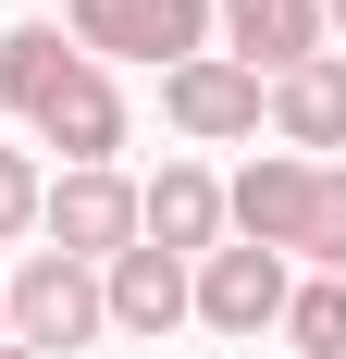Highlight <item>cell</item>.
<instances>
[{
  "mask_svg": "<svg viewBox=\"0 0 346 359\" xmlns=\"http://www.w3.org/2000/svg\"><path fill=\"white\" fill-rule=\"evenodd\" d=\"M0 297H13V347H37V359H74L87 334L111 323V310H99V273H87V260H62V248H37Z\"/></svg>",
  "mask_w": 346,
  "mask_h": 359,
  "instance_id": "1",
  "label": "cell"
},
{
  "mask_svg": "<svg viewBox=\"0 0 346 359\" xmlns=\"http://www.w3.org/2000/svg\"><path fill=\"white\" fill-rule=\"evenodd\" d=\"M310 211H321V161H297V149H272V161H247L223 186V223H235L247 248H272V260L310 248Z\"/></svg>",
  "mask_w": 346,
  "mask_h": 359,
  "instance_id": "2",
  "label": "cell"
},
{
  "mask_svg": "<svg viewBox=\"0 0 346 359\" xmlns=\"http://www.w3.org/2000/svg\"><path fill=\"white\" fill-rule=\"evenodd\" d=\"M186 310H198L210 334H272L284 323V260L272 248H210L198 273H186Z\"/></svg>",
  "mask_w": 346,
  "mask_h": 359,
  "instance_id": "3",
  "label": "cell"
},
{
  "mask_svg": "<svg viewBox=\"0 0 346 359\" xmlns=\"http://www.w3.org/2000/svg\"><path fill=\"white\" fill-rule=\"evenodd\" d=\"M161 111H173V137H260V74L223 62V50H198V62H173L161 74Z\"/></svg>",
  "mask_w": 346,
  "mask_h": 359,
  "instance_id": "4",
  "label": "cell"
},
{
  "mask_svg": "<svg viewBox=\"0 0 346 359\" xmlns=\"http://www.w3.org/2000/svg\"><path fill=\"white\" fill-rule=\"evenodd\" d=\"M37 223H50L62 260H124L137 248V186L124 174H62L50 198H37Z\"/></svg>",
  "mask_w": 346,
  "mask_h": 359,
  "instance_id": "5",
  "label": "cell"
},
{
  "mask_svg": "<svg viewBox=\"0 0 346 359\" xmlns=\"http://www.w3.org/2000/svg\"><path fill=\"white\" fill-rule=\"evenodd\" d=\"M137 248H161V260H210L223 248V186H210L198 161H161V174L137 186Z\"/></svg>",
  "mask_w": 346,
  "mask_h": 359,
  "instance_id": "6",
  "label": "cell"
},
{
  "mask_svg": "<svg viewBox=\"0 0 346 359\" xmlns=\"http://www.w3.org/2000/svg\"><path fill=\"white\" fill-rule=\"evenodd\" d=\"M210 25L235 37L223 62H247L260 87H272V74H297V62L321 50V0H210Z\"/></svg>",
  "mask_w": 346,
  "mask_h": 359,
  "instance_id": "7",
  "label": "cell"
},
{
  "mask_svg": "<svg viewBox=\"0 0 346 359\" xmlns=\"http://www.w3.org/2000/svg\"><path fill=\"white\" fill-rule=\"evenodd\" d=\"M37 137L62 149V174H111V149H124V100H111V74L74 62V87L37 111Z\"/></svg>",
  "mask_w": 346,
  "mask_h": 359,
  "instance_id": "8",
  "label": "cell"
},
{
  "mask_svg": "<svg viewBox=\"0 0 346 359\" xmlns=\"http://www.w3.org/2000/svg\"><path fill=\"white\" fill-rule=\"evenodd\" d=\"M260 111H272L284 149H346V62H334V50H310L297 74L260 87Z\"/></svg>",
  "mask_w": 346,
  "mask_h": 359,
  "instance_id": "9",
  "label": "cell"
},
{
  "mask_svg": "<svg viewBox=\"0 0 346 359\" xmlns=\"http://www.w3.org/2000/svg\"><path fill=\"white\" fill-rule=\"evenodd\" d=\"M99 310H111L124 334H173V323H186V260H161V248L99 260Z\"/></svg>",
  "mask_w": 346,
  "mask_h": 359,
  "instance_id": "10",
  "label": "cell"
},
{
  "mask_svg": "<svg viewBox=\"0 0 346 359\" xmlns=\"http://www.w3.org/2000/svg\"><path fill=\"white\" fill-rule=\"evenodd\" d=\"M74 62H87V50H62V25H13V37H0V100L37 124V111L74 87Z\"/></svg>",
  "mask_w": 346,
  "mask_h": 359,
  "instance_id": "11",
  "label": "cell"
},
{
  "mask_svg": "<svg viewBox=\"0 0 346 359\" xmlns=\"http://www.w3.org/2000/svg\"><path fill=\"white\" fill-rule=\"evenodd\" d=\"M284 347H297V359H346V285H334V273H321V285H284Z\"/></svg>",
  "mask_w": 346,
  "mask_h": 359,
  "instance_id": "12",
  "label": "cell"
},
{
  "mask_svg": "<svg viewBox=\"0 0 346 359\" xmlns=\"http://www.w3.org/2000/svg\"><path fill=\"white\" fill-rule=\"evenodd\" d=\"M297 260H321V273L346 285V174H334V161H321V211H310V248H297Z\"/></svg>",
  "mask_w": 346,
  "mask_h": 359,
  "instance_id": "13",
  "label": "cell"
},
{
  "mask_svg": "<svg viewBox=\"0 0 346 359\" xmlns=\"http://www.w3.org/2000/svg\"><path fill=\"white\" fill-rule=\"evenodd\" d=\"M37 198H50V174H37L25 149H0V248H13V236L37 223Z\"/></svg>",
  "mask_w": 346,
  "mask_h": 359,
  "instance_id": "14",
  "label": "cell"
},
{
  "mask_svg": "<svg viewBox=\"0 0 346 359\" xmlns=\"http://www.w3.org/2000/svg\"><path fill=\"white\" fill-rule=\"evenodd\" d=\"M0 347H13V297H0Z\"/></svg>",
  "mask_w": 346,
  "mask_h": 359,
  "instance_id": "15",
  "label": "cell"
},
{
  "mask_svg": "<svg viewBox=\"0 0 346 359\" xmlns=\"http://www.w3.org/2000/svg\"><path fill=\"white\" fill-rule=\"evenodd\" d=\"M321 13H334V25H346V0H321Z\"/></svg>",
  "mask_w": 346,
  "mask_h": 359,
  "instance_id": "16",
  "label": "cell"
},
{
  "mask_svg": "<svg viewBox=\"0 0 346 359\" xmlns=\"http://www.w3.org/2000/svg\"><path fill=\"white\" fill-rule=\"evenodd\" d=\"M0 359H37V347H0Z\"/></svg>",
  "mask_w": 346,
  "mask_h": 359,
  "instance_id": "17",
  "label": "cell"
}]
</instances>
